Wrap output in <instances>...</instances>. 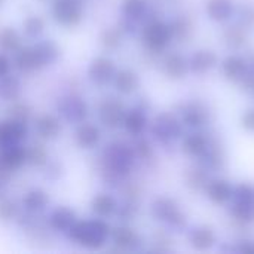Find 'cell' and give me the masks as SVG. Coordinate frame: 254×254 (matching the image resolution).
<instances>
[{"label": "cell", "mask_w": 254, "mask_h": 254, "mask_svg": "<svg viewBox=\"0 0 254 254\" xmlns=\"http://www.w3.org/2000/svg\"><path fill=\"white\" fill-rule=\"evenodd\" d=\"M137 156L134 147L124 140L109 141L100 155V179L104 186L119 189L131 176Z\"/></svg>", "instance_id": "1"}, {"label": "cell", "mask_w": 254, "mask_h": 254, "mask_svg": "<svg viewBox=\"0 0 254 254\" xmlns=\"http://www.w3.org/2000/svg\"><path fill=\"white\" fill-rule=\"evenodd\" d=\"M61 57V48L57 42L37 40L33 45H22L13 54V67L22 74H31L40 71L45 67H49L58 61Z\"/></svg>", "instance_id": "2"}, {"label": "cell", "mask_w": 254, "mask_h": 254, "mask_svg": "<svg viewBox=\"0 0 254 254\" xmlns=\"http://www.w3.org/2000/svg\"><path fill=\"white\" fill-rule=\"evenodd\" d=\"M110 232L112 226L106 222V219L97 217L83 220L77 219L65 235L76 246L85 250L97 252L107 244V241L110 240Z\"/></svg>", "instance_id": "3"}, {"label": "cell", "mask_w": 254, "mask_h": 254, "mask_svg": "<svg viewBox=\"0 0 254 254\" xmlns=\"http://www.w3.org/2000/svg\"><path fill=\"white\" fill-rule=\"evenodd\" d=\"M173 39V30L168 22L158 18H150L143 24L141 43L149 54L159 55L165 52Z\"/></svg>", "instance_id": "4"}, {"label": "cell", "mask_w": 254, "mask_h": 254, "mask_svg": "<svg viewBox=\"0 0 254 254\" xmlns=\"http://www.w3.org/2000/svg\"><path fill=\"white\" fill-rule=\"evenodd\" d=\"M55 109L60 119L70 125H79L89 116V104L82 95L74 92L61 95L55 103Z\"/></svg>", "instance_id": "5"}, {"label": "cell", "mask_w": 254, "mask_h": 254, "mask_svg": "<svg viewBox=\"0 0 254 254\" xmlns=\"http://www.w3.org/2000/svg\"><path fill=\"white\" fill-rule=\"evenodd\" d=\"M51 16L64 28L77 27L85 18V0H52Z\"/></svg>", "instance_id": "6"}, {"label": "cell", "mask_w": 254, "mask_h": 254, "mask_svg": "<svg viewBox=\"0 0 254 254\" xmlns=\"http://www.w3.org/2000/svg\"><path fill=\"white\" fill-rule=\"evenodd\" d=\"M231 216L243 223L254 222V185L241 183L234 188L231 198Z\"/></svg>", "instance_id": "7"}, {"label": "cell", "mask_w": 254, "mask_h": 254, "mask_svg": "<svg viewBox=\"0 0 254 254\" xmlns=\"http://www.w3.org/2000/svg\"><path fill=\"white\" fill-rule=\"evenodd\" d=\"M127 110L128 109L121 98H118L115 95H109L98 101L97 118H98V122L106 129L113 131V129H118L122 127Z\"/></svg>", "instance_id": "8"}, {"label": "cell", "mask_w": 254, "mask_h": 254, "mask_svg": "<svg viewBox=\"0 0 254 254\" xmlns=\"http://www.w3.org/2000/svg\"><path fill=\"white\" fill-rule=\"evenodd\" d=\"M150 213L155 220L165 223L167 226H170L173 229L179 231L186 225V219H185L183 213L180 211L177 202L171 198H167V196L156 198L152 202Z\"/></svg>", "instance_id": "9"}, {"label": "cell", "mask_w": 254, "mask_h": 254, "mask_svg": "<svg viewBox=\"0 0 254 254\" xmlns=\"http://www.w3.org/2000/svg\"><path fill=\"white\" fill-rule=\"evenodd\" d=\"M15 222H16L18 228L33 243H48L49 241L51 229L48 228L46 216H43L42 213H30V211L22 210V213L18 214Z\"/></svg>", "instance_id": "10"}, {"label": "cell", "mask_w": 254, "mask_h": 254, "mask_svg": "<svg viewBox=\"0 0 254 254\" xmlns=\"http://www.w3.org/2000/svg\"><path fill=\"white\" fill-rule=\"evenodd\" d=\"M150 131L156 141L170 144L182 135V122L171 113H161L153 119Z\"/></svg>", "instance_id": "11"}, {"label": "cell", "mask_w": 254, "mask_h": 254, "mask_svg": "<svg viewBox=\"0 0 254 254\" xmlns=\"http://www.w3.org/2000/svg\"><path fill=\"white\" fill-rule=\"evenodd\" d=\"M116 71H118L116 64L110 57L97 55L89 61L88 68H86V76L92 85L103 88V86L112 83Z\"/></svg>", "instance_id": "12"}, {"label": "cell", "mask_w": 254, "mask_h": 254, "mask_svg": "<svg viewBox=\"0 0 254 254\" xmlns=\"http://www.w3.org/2000/svg\"><path fill=\"white\" fill-rule=\"evenodd\" d=\"M110 241L118 252H138L143 247V238L140 234L127 223L112 228Z\"/></svg>", "instance_id": "13"}, {"label": "cell", "mask_w": 254, "mask_h": 254, "mask_svg": "<svg viewBox=\"0 0 254 254\" xmlns=\"http://www.w3.org/2000/svg\"><path fill=\"white\" fill-rule=\"evenodd\" d=\"M28 137V124L21 122L12 118H6L0 121V149L22 144Z\"/></svg>", "instance_id": "14"}, {"label": "cell", "mask_w": 254, "mask_h": 254, "mask_svg": "<svg viewBox=\"0 0 254 254\" xmlns=\"http://www.w3.org/2000/svg\"><path fill=\"white\" fill-rule=\"evenodd\" d=\"M76 220L77 216L74 210H71L67 205H58L46 216V223L51 232H60V234H67L68 229L76 223Z\"/></svg>", "instance_id": "15"}, {"label": "cell", "mask_w": 254, "mask_h": 254, "mask_svg": "<svg viewBox=\"0 0 254 254\" xmlns=\"http://www.w3.org/2000/svg\"><path fill=\"white\" fill-rule=\"evenodd\" d=\"M63 131V124L60 116L45 113L36 118L34 121V132L43 141H54L60 137Z\"/></svg>", "instance_id": "16"}, {"label": "cell", "mask_w": 254, "mask_h": 254, "mask_svg": "<svg viewBox=\"0 0 254 254\" xmlns=\"http://www.w3.org/2000/svg\"><path fill=\"white\" fill-rule=\"evenodd\" d=\"M100 141H101V129L98 125L88 121L76 125L74 143L77 144V147L83 150H92L100 144Z\"/></svg>", "instance_id": "17"}, {"label": "cell", "mask_w": 254, "mask_h": 254, "mask_svg": "<svg viewBox=\"0 0 254 254\" xmlns=\"http://www.w3.org/2000/svg\"><path fill=\"white\" fill-rule=\"evenodd\" d=\"M121 13L122 19L138 25L149 19V3L147 0H122Z\"/></svg>", "instance_id": "18"}, {"label": "cell", "mask_w": 254, "mask_h": 254, "mask_svg": "<svg viewBox=\"0 0 254 254\" xmlns=\"http://www.w3.org/2000/svg\"><path fill=\"white\" fill-rule=\"evenodd\" d=\"M147 125H149V121H147L144 107H132V109L127 110L122 127L125 128V131L129 135H132V137L141 135L146 131Z\"/></svg>", "instance_id": "19"}, {"label": "cell", "mask_w": 254, "mask_h": 254, "mask_svg": "<svg viewBox=\"0 0 254 254\" xmlns=\"http://www.w3.org/2000/svg\"><path fill=\"white\" fill-rule=\"evenodd\" d=\"M51 198L49 193L40 188H33L27 190L21 199V207L24 211L30 213H43L49 207Z\"/></svg>", "instance_id": "20"}, {"label": "cell", "mask_w": 254, "mask_h": 254, "mask_svg": "<svg viewBox=\"0 0 254 254\" xmlns=\"http://www.w3.org/2000/svg\"><path fill=\"white\" fill-rule=\"evenodd\" d=\"M112 85L116 89V92H119L122 95H131L138 89L140 77L131 68H121L116 71V74L112 80Z\"/></svg>", "instance_id": "21"}, {"label": "cell", "mask_w": 254, "mask_h": 254, "mask_svg": "<svg viewBox=\"0 0 254 254\" xmlns=\"http://www.w3.org/2000/svg\"><path fill=\"white\" fill-rule=\"evenodd\" d=\"M161 67H162V71L167 77L177 80V79L185 77V74L189 70V63L183 55H180L177 52H171V54L164 57Z\"/></svg>", "instance_id": "22"}, {"label": "cell", "mask_w": 254, "mask_h": 254, "mask_svg": "<svg viewBox=\"0 0 254 254\" xmlns=\"http://www.w3.org/2000/svg\"><path fill=\"white\" fill-rule=\"evenodd\" d=\"M204 190L211 202L222 205V204H226L231 201L234 188L229 185V182H226L223 179H214V180L207 182Z\"/></svg>", "instance_id": "23"}, {"label": "cell", "mask_w": 254, "mask_h": 254, "mask_svg": "<svg viewBox=\"0 0 254 254\" xmlns=\"http://www.w3.org/2000/svg\"><path fill=\"white\" fill-rule=\"evenodd\" d=\"M189 70L198 74H205L219 63L217 54L211 49H199L189 58Z\"/></svg>", "instance_id": "24"}, {"label": "cell", "mask_w": 254, "mask_h": 254, "mask_svg": "<svg viewBox=\"0 0 254 254\" xmlns=\"http://www.w3.org/2000/svg\"><path fill=\"white\" fill-rule=\"evenodd\" d=\"M118 199L110 195V193H97L92 199H91V211L95 214V217L100 219H109L112 216L116 214L118 210Z\"/></svg>", "instance_id": "25"}, {"label": "cell", "mask_w": 254, "mask_h": 254, "mask_svg": "<svg viewBox=\"0 0 254 254\" xmlns=\"http://www.w3.org/2000/svg\"><path fill=\"white\" fill-rule=\"evenodd\" d=\"M249 67V61L240 55H229L222 61V73L228 80L241 82Z\"/></svg>", "instance_id": "26"}, {"label": "cell", "mask_w": 254, "mask_h": 254, "mask_svg": "<svg viewBox=\"0 0 254 254\" xmlns=\"http://www.w3.org/2000/svg\"><path fill=\"white\" fill-rule=\"evenodd\" d=\"M0 161L13 173L22 168L27 164L25 146L22 144H12L7 147L0 149Z\"/></svg>", "instance_id": "27"}, {"label": "cell", "mask_w": 254, "mask_h": 254, "mask_svg": "<svg viewBox=\"0 0 254 254\" xmlns=\"http://www.w3.org/2000/svg\"><path fill=\"white\" fill-rule=\"evenodd\" d=\"M22 83L21 79L12 73L0 77V100L6 103H12L21 98Z\"/></svg>", "instance_id": "28"}, {"label": "cell", "mask_w": 254, "mask_h": 254, "mask_svg": "<svg viewBox=\"0 0 254 254\" xmlns=\"http://www.w3.org/2000/svg\"><path fill=\"white\" fill-rule=\"evenodd\" d=\"M208 118L207 109L201 103H190L182 112V121L185 125L192 128H201L205 125Z\"/></svg>", "instance_id": "29"}, {"label": "cell", "mask_w": 254, "mask_h": 254, "mask_svg": "<svg viewBox=\"0 0 254 254\" xmlns=\"http://www.w3.org/2000/svg\"><path fill=\"white\" fill-rule=\"evenodd\" d=\"M124 36H125V33L122 31V28L119 25H110V27H106L101 30V33L98 36V42L104 51L113 52L122 46Z\"/></svg>", "instance_id": "30"}, {"label": "cell", "mask_w": 254, "mask_h": 254, "mask_svg": "<svg viewBox=\"0 0 254 254\" xmlns=\"http://www.w3.org/2000/svg\"><path fill=\"white\" fill-rule=\"evenodd\" d=\"M189 243L195 250L205 252V250H210L216 244V234L208 226H199L190 232Z\"/></svg>", "instance_id": "31"}, {"label": "cell", "mask_w": 254, "mask_h": 254, "mask_svg": "<svg viewBox=\"0 0 254 254\" xmlns=\"http://www.w3.org/2000/svg\"><path fill=\"white\" fill-rule=\"evenodd\" d=\"M205 12L213 21L223 22L232 16L234 1L232 0H208L205 4Z\"/></svg>", "instance_id": "32"}, {"label": "cell", "mask_w": 254, "mask_h": 254, "mask_svg": "<svg viewBox=\"0 0 254 254\" xmlns=\"http://www.w3.org/2000/svg\"><path fill=\"white\" fill-rule=\"evenodd\" d=\"M208 138L201 134V132H195V134H189L185 137L183 143H182V150L188 155V156H196L199 158L205 149L208 147Z\"/></svg>", "instance_id": "33"}, {"label": "cell", "mask_w": 254, "mask_h": 254, "mask_svg": "<svg viewBox=\"0 0 254 254\" xmlns=\"http://www.w3.org/2000/svg\"><path fill=\"white\" fill-rule=\"evenodd\" d=\"M22 46V36L13 27L0 28V51L6 54H15Z\"/></svg>", "instance_id": "34"}, {"label": "cell", "mask_w": 254, "mask_h": 254, "mask_svg": "<svg viewBox=\"0 0 254 254\" xmlns=\"http://www.w3.org/2000/svg\"><path fill=\"white\" fill-rule=\"evenodd\" d=\"M25 155H27V164L34 168H43L49 161V152L43 143L30 144L28 147H25Z\"/></svg>", "instance_id": "35"}, {"label": "cell", "mask_w": 254, "mask_h": 254, "mask_svg": "<svg viewBox=\"0 0 254 254\" xmlns=\"http://www.w3.org/2000/svg\"><path fill=\"white\" fill-rule=\"evenodd\" d=\"M46 22L40 15H28L22 21V33L27 39L37 40L45 31Z\"/></svg>", "instance_id": "36"}, {"label": "cell", "mask_w": 254, "mask_h": 254, "mask_svg": "<svg viewBox=\"0 0 254 254\" xmlns=\"http://www.w3.org/2000/svg\"><path fill=\"white\" fill-rule=\"evenodd\" d=\"M6 113H7V118H12V119L28 124L31 116H33V109H31V106L28 103L21 101V98H19L16 101L9 103V106L6 109Z\"/></svg>", "instance_id": "37"}, {"label": "cell", "mask_w": 254, "mask_h": 254, "mask_svg": "<svg viewBox=\"0 0 254 254\" xmlns=\"http://www.w3.org/2000/svg\"><path fill=\"white\" fill-rule=\"evenodd\" d=\"M223 39H225L226 46H229L231 49H240L246 45L247 34H246L244 27L234 25V27H228V30L223 34Z\"/></svg>", "instance_id": "38"}, {"label": "cell", "mask_w": 254, "mask_h": 254, "mask_svg": "<svg viewBox=\"0 0 254 254\" xmlns=\"http://www.w3.org/2000/svg\"><path fill=\"white\" fill-rule=\"evenodd\" d=\"M18 214H19V207L13 199H10L9 196L0 198V222L1 223L15 222Z\"/></svg>", "instance_id": "39"}, {"label": "cell", "mask_w": 254, "mask_h": 254, "mask_svg": "<svg viewBox=\"0 0 254 254\" xmlns=\"http://www.w3.org/2000/svg\"><path fill=\"white\" fill-rule=\"evenodd\" d=\"M170 25H171V30H173V37L179 39L182 42L190 39L192 34H193V25L188 18H179L174 22H171Z\"/></svg>", "instance_id": "40"}, {"label": "cell", "mask_w": 254, "mask_h": 254, "mask_svg": "<svg viewBox=\"0 0 254 254\" xmlns=\"http://www.w3.org/2000/svg\"><path fill=\"white\" fill-rule=\"evenodd\" d=\"M138 213V201H132V199H124L122 204L118 205L116 210V217L122 222V223H128L131 220L135 219Z\"/></svg>", "instance_id": "41"}, {"label": "cell", "mask_w": 254, "mask_h": 254, "mask_svg": "<svg viewBox=\"0 0 254 254\" xmlns=\"http://www.w3.org/2000/svg\"><path fill=\"white\" fill-rule=\"evenodd\" d=\"M132 147H134V152H135L137 159H140L143 162H149L155 156V150H153L152 143L147 138H143L141 135L137 137V140L132 144Z\"/></svg>", "instance_id": "42"}, {"label": "cell", "mask_w": 254, "mask_h": 254, "mask_svg": "<svg viewBox=\"0 0 254 254\" xmlns=\"http://www.w3.org/2000/svg\"><path fill=\"white\" fill-rule=\"evenodd\" d=\"M208 179H207V173L205 170L201 168H193V170H188L186 173V185L192 189V190H201L205 188Z\"/></svg>", "instance_id": "43"}, {"label": "cell", "mask_w": 254, "mask_h": 254, "mask_svg": "<svg viewBox=\"0 0 254 254\" xmlns=\"http://www.w3.org/2000/svg\"><path fill=\"white\" fill-rule=\"evenodd\" d=\"M42 170H43V173H45V177H46L48 180H51V182L58 180V179L64 174V168H63L61 162H58V161H51V158H49V161L46 162V165H45Z\"/></svg>", "instance_id": "44"}, {"label": "cell", "mask_w": 254, "mask_h": 254, "mask_svg": "<svg viewBox=\"0 0 254 254\" xmlns=\"http://www.w3.org/2000/svg\"><path fill=\"white\" fill-rule=\"evenodd\" d=\"M241 127L250 132H254V109H249L241 116Z\"/></svg>", "instance_id": "45"}, {"label": "cell", "mask_w": 254, "mask_h": 254, "mask_svg": "<svg viewBox=\"0 0 254 254\" xmlns=\"http://www.w3.org/2000/svg\"><path fill=\"white\" fill-rule=\"evenodd\" d=\"M13 63L12 60L6 55V52H0V77L9 74L12 71Z\"/></svg>", "instance_id": "46"}, {"label": "cell", "mask_w": 254, "mask_h": 254, "mask_svg": "<svg viewBox=\"0 0 254 254\" xmlns=\"http://www.w3.org/2000/svg\"><path fill=\"white\" fill-rule=\"evenodd\" d=\"M13 177V171L9 170L1 161H0V185H9V182L12 180Z\"/></svg>", "instance_id": "47"}, {"label": "cell", "mask_w": 254, "mask_h": 254, "mask_svg": "<svg viewBox=\"0 0 254 254\" xmlns=\"http://www.w3.org/2000/svg\"><path fill=\"white\" fill-rule=\"evenodd\" d=\"M3 1H4V0H0V6H1V4H3Z\"/></svg>", "instance_id": "48"}, {"label": "cell", "mask_w": 254, "mask_h": 254, "mask_svg": "<svg viewBox=\"0 0 254 254\" xmlns=\"http://www.w3.org/2000/svg\"><path fill=\"white\" fill-rule=\"evenodd\" d=\"M39 1H46V0H39Z\"/></svg>", "instance_id": "49"}]
</instances>
